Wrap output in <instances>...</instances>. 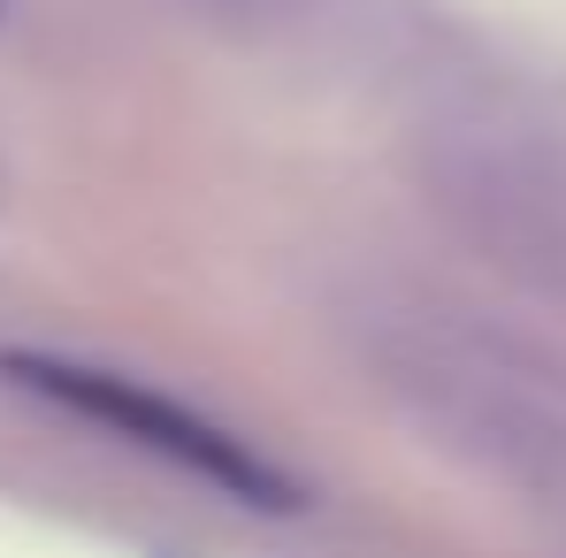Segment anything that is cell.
<instances>
[{"mask_svg": "<svg viewBox=\"0 0 566 558\" xmlns=\"http://www.w3.org/2000/svg\"><path fill=\"white\" fill-rule=\"evenodd\" d=\"M421 191L482 261L566 298V130L505 107L444 115L421 138Z\"/></svg>", "mask_w": 566, "mask_h": 558, "instance_id": "2", "label": "cell"}, {"mask_svg": "<svg viewBox=\"0 0 566 558\" xmlns=\"http://www.w3.org/2000/svg\"><path fill=\"white\" fill-rule=\"evenodd\" d=\"M15 375H23L31 390H46L54 406H70V413H85V421H99V429H115L123 444H138V452H154V460H169V466H185V474H199V482H214L222 497L291 505V482H283L245 436L214 429L207 413H191V406H177V398L130 382V375L77 368V360H15Z\"/></svg>", "mask_w": 566, "mask_h": 558, "instance_id": "3", "label": "cell"}, {"mask_svg": "<svg viewBox=\"0 0 566 558\" xmlns=\"http://www.w3.org/2000/svg\"><path fill=\"white\" fill-rule=\"evenodd\" d=\"M222 8H283V0H222Z\"/></svg>", "mask_w": 566, "mask_h": 558, "instance_id": "4", "label": "cell"}, {"mask_svg": "<svg viewBox=\"0 0 566 558\" xmlns=\"http://www.w3.org/2000/svg\"><path fill=\"white\" fill-rule=\"evenodd\" d=\"M376 390L452 460L566 520V352L444 298L353 306Z\"/></svg>", "mask_w": 566, "mask_h": 558, "instance_id": "1", "label": "cell"}]
</instances>
